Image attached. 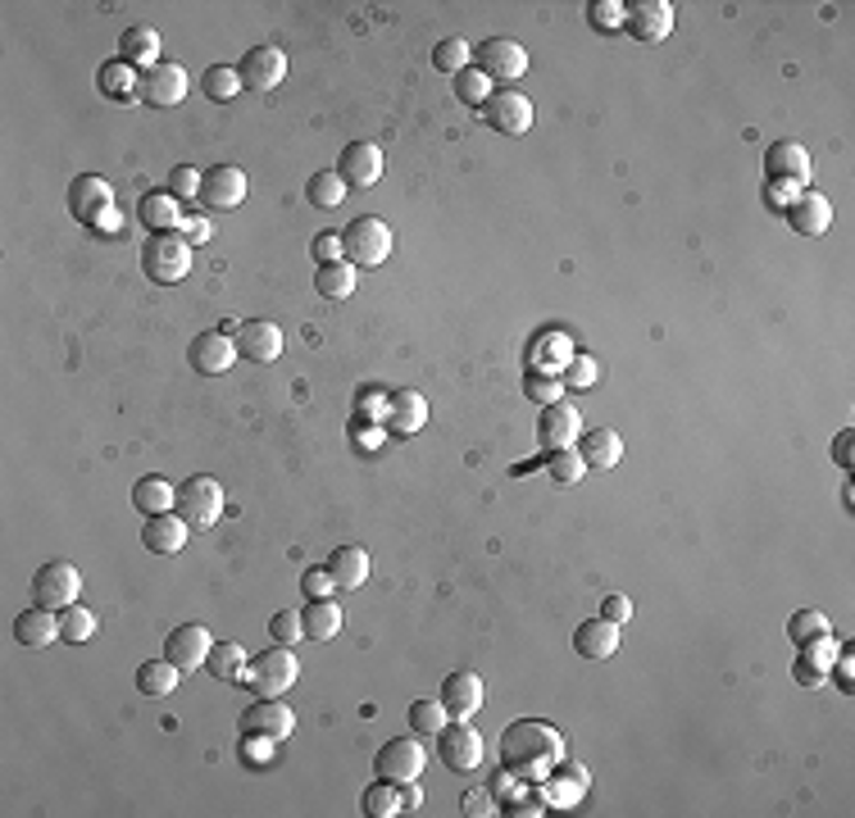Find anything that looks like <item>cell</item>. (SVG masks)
Instances as JSON below:
<instances>
[{"mask_svg": "<svg viewBox=\"0 0 855 818\" xmlns=\"http://www.w3.org/2000/svg\"><path fill=\"white\" fill-rule=\"evenodd\" d=\"M560 759H564V737H560V728H551L542 719H519L501 732V773L509 782L542 787L555 773Z\"/></svg>", "mask_w": 855, "mask_h": 818, "instance_id": "cell-1", "label": "cell"}, {"mask_svg": "<svg viewBox=\"0 0 855 818\" xmlns=\"http://www.w3.org/2000/svg\"><path fill=\"white\" fill-rule=\"evenodd\" d=\"M297 678H301V660L292 655V646H282V641L269 646V651H260V655H251V664H246V682H251V691L260 700L288 695L297 686Z\"/></svg>", "mask_w": 855, "mask_h": 818, "instance_id": "cell-2", "label": "cell"}, {"mask_svg": "<svg viewBox=\"0 0 855 818\" xmlns=\"http://www.w3.org/2000/svg\"><path fill=\"white\" fill-rule=\"evenodd\" d=\"M142 269L159 286L183 282L192 273V242L183 232H155V237H146V246H142Z\"/></svg>", "mask_w": 855, "mask_h": 818, "instance_id": "cell-3", "label": "cell"}, {"mask_svg": "<svg viewBox=\"0 0 855 818\" xmlns=\"http://www.w3.org/2000/svg\"><path fill=\"white\" fill-rule=\"evenodd\" d=\"M341 260L356 264V269H378L391 260V227L373 214L347 223V232H341Z\"/></svg>", "mask_w": 855, "mask_h": 818, "instance_id": "cell-4", "label": "cell"}, {"mask_svg": "<svg viewBox=\"0 0 855 818\" xmlns=\"http://www.w3.org/2000/svg\"><path fill=\"white\" fill-rule=\"evenodd\" d=\"M223 483L210 478V474H196L187 483H178V514L192 523V528H214V523L223 518Z\"/></svg>", "mask_w": 855, "mask_h": 818, "instance_id": "cell-5", "label": "cell"}, {"mask_svg": "<svg viewBox=\"0 0 855 818\" xmlns=\"http://www.w3.org/2000/svg\"><path fill=\"white\" fill-rule=\"evenodd\" d=\"M78 592H82V573H78L69 559H50V564H41L37 577H32V605L55 610V614H60L65 605H74Z\"/></svg>", "mask_w": 855, "mask_h": 818, "instance_id": "cell-6", "label": "cell"}, {"mask_svg": "<svg viewBox=\"0 0 855 818\" xmlns=\"http://www.w3.org/2000/svg\"><path fill=\"white\" fill-rule=\"evenodd\" d=\"M437 754L450 773H474L483 765V737L469 728V719H450L437 732Z\"/></svg>", "mask_w": 855, "mask_h": 818, "instance_id": "cell-7", "label": "cell"}, {"mask_svg": "<svg viewBox=\"0 0 855 818\" xmlns=\"http://www.w3.org/2000/svg\"><path fill=\"white\" fill-rule=\"evenodd\" d=\"M292 732H297V714H292L288 700H255V705L242 714V737L246 741L278 746V741H288Z\"/></svg>", "mask_w": 855, "mask_h": 818, "instance_id": "cell-8", "label": "cell"}, {"mask_svg": "<svg viewBox=\"0 0 855 818\" xmlns=\"http://www.w3.org/2000/svg\"><path fill=\"white\" fill-rule=\"evenodd\" d=\"M474 60H478V74H487L492 82H519L528 74V50L509 37H492L474 46Z\"/></svg>", "mask_w": 855, "mask_h": 818, "instance_id": "cell-9", "label": "cell"}, {"mask_svg": "<svg viewBox=\"0 0 855 818\" xmlns=\"http://www.w3.org/2000/svg\"><path fill=\"white\" fill-rule=\"evenodd\" d=\"M483 119L496 128V133H509V137H519L533 128V100L515 87H501L483 100Z\"/></svg>", "mask_w": 855, "mask_h": 818, "instance_id": "cell-10", "label": "cell"}, {"mask_svg": "<svg viewBox=\"0 0 855 818\" xmlns=\"http://www.w3.org/2000/svg\"><path fill=\"white\" fill-rule=\"evenodd\" d=\"M373 773L387 778V782H396V787L419 782V773H424V746H419L415 737L387 741V746L378 750V759H373Z\"/></svg>", "mask_w": 855, "mask_h": 818, "instance_id": "cell-11", "label": "cell"}, {"mask_svg": "<svg viewBox=\"0 0 855 818\" xmlns=\"http://www.w3.org/2000/svg\"><path fill=\"white\" fill-rule=\"evenodd\" d=\"M233 360H237V341L227 337L223 328L201 332V337H192V345H187V364H192V373H201V378L227 373V369H233Z\"/></svg>", "mask_w": 855, "mask_h": 818, "instance_id": "cell-12", "label": "cell"}, {"mask_svg": "<svg viewBox=\"0 0 855 818\" xmlns=\"http://www.w3.org/2000/svg\"><path fill=\"white\" fill-rule=\"evenodd\" d=\"M583 437V415L574 405H546L542 409V419H537V446L546 450V455H555V450H574V441Z\"/></svg>", "mask_w": 855, "mask_h": 818, "instance_id": "cell-13", "label": "cell"}, {"mask_svg": "<svg viewBox=\"0 0 855 818\" xmlns=\"http://www.w3.org/2000/svg\"><path fill=\"white\" fill-rule=\"evenodd\" d=\"M210 651H214V641H210V627H201V623H183V627L168 632V641H164V660H174L183 673L205 669Z\"/></svg>", "mask_w": 855, "mask_h": 818, "instance_id": "cell-14", "label": "cell"}, {"mask_svg": "<svg viewBox=\"0 0 855 818\" xmlns=\"http://www.w3.org/2000/svg\"><path fill=\"white\" fill-rule=\"evenodd\" d=\"M142 100L155 109H174L187 100V69L174 60H159L155 69L142 74Z\"/></svg>", "mask_w": 855, "mask_h": 818, "instance_id": "cell-15", "label": "cell"}, {"mask_svg": "<svg viewBox=\"0 0 855 818\" xmlns=\"http://www.w3.org/2000/svg\"><path fill=\"white\" fill-rule=\"evenodd\" d=\"M187 537H192V523H187L178 509L150 514V518L142 523V546H146L150 555H178V551L187 546Z\"/></svg>", "mask_w": 855, "mask_h": 818, "instance_id": "cell-16", "label": "cell"}, {"mask_svg": "<svg viewBox=\"0 0 855 818\" xmlns=\"http://www.w3.org/2000/svg\"><path fill=\"white\" fill-rule=\"evenodd\" d=\"M623 28H629L642 46H655L673 32V6L669 0H642V6H629L623 10Z\"/></svg>", "mask_w": 855, "mask_h": 818, "instance_id": "cell-17", "label": "cell"}, {"mask_svg": "<svg viewBox=\"0 0 855 818\" xmlns=\"http://www.w3.org/2000/svg\"><path fill=\"white\" fill-rule=\"evenodd\" d=\"M765 178L769 183H796L806 187L810 183V155L801 142H774L765 150Z\"/></svg>", "mask_w": 855, "mask_h": 818, "instance_id": "cell-18", "label": "cell"}, {"mask_svg": "<svg viewBox=\"0 0 855 818\" xmlns=\"http://www.w3.org/2000/svg\"><path fill=\"white\" fill-rule=\"evenodd\" d=\"M337 173H341V183L347 187L365 192V187H373L382 178V150L373 142H351L337 159Z\"/></svg>", "mask_w": 855, "mask_h": 818, "instance_id": "cell-19", "label": "cell"}, {"mask_svg": "<svg viewBox=\"0 0 855 818\" xmlns=\"http://www.w3.org/2000/svg\"><path fill=\"white\" fill-rule=\"evenodd\" d=\"M105 210H114V187L100 173H82V178L69 183V214L78 223H96Z\"/></svg>", "mask_w": 855, "mask_h": 818, "instance_id": "cell-20", "label": "cell"}, {"mask_svg": "<svg viewBox=\"0 0 855 818\" xmlns=\"http://www.w3.org/2000/svg\"><path fill=\"white\" fill-rule=\"evenodd\" d=\"M382 423H387V432H396V437H415V432L428 423V400H424L419 391H410V387L391 391V396H387V409H382Z\"/></svg>", "mask_w": 855, "mask_h": 818, "instance_id": "cell-21", "label": "cell"}, {"mask_svg": "<svg viewBox=\"0 0 855 818\" xmlns=\"http://www.w3.org/2000/svg\"><path fill=\"white\" fill-rule=\"evenodd\" d=\"M201 201L214 210H237L246 201V173L237 164H214L201 183Z\"/></svg>", "mask_w": 855, "mask_h": 818, "instance_id": "cell-22", "label": "cell"}, {"mask_svg": "<svg viewBox=\"0 0 855 818\" xmlns=\"http://www.w3.org/2000/svg\"><path fill=\"white\" fill-rule=\"evenodd\" d=\"M242 82L255 87V91H273L282 78H288V55H282L278 46H255L246 50V60L237 65Z\"/></svg>", "mask_w": 855, "mask_h": 818, "instance_id": "cell-23", "label": "cell"}, {"mask_svg": "<svg viewBox=\"0 0 855 818\" xmlns=\"http://www.w3.org/2000/svg\"><path fill=\"white\" fill-rule=\"evenodd\" d=\"M237 356H246L251 364H273L282 356V328L269 319H246L237 328Z\"/></svg>", "mask_w": 855, "mask_h": 818, "instance_id": "cell-24", "label": "cell"}, {"mask_svg": "<svg viewBox=\"0 0 855 818\" xmlns=\"http://www.w3.org/2000/svg\"><path fill=\"white\" fill-rule=\"evenodd\" d=\"M437 695H441V705H446L450 719H474V714L483 710V678L469 673V669H460V673H450V678L441 682Z\"/></svg>", "mask_w": 855, "mask_h": 818, "instance_id": "cell-25", "label": "cell"}, {"mask_svg": "<svg viewBox=\"0 0 855 818\" xmlns=\"http://www.w3.org/2000/svg\"><path fill=\"white\" fill-rule=\"evenodd\" d=\"M787 223L801 232V237H824V232L833 227V205H828V196L801 192V196L787 205Z\"/></svg>", "mask_w": 855, "mask_h": 818, "instance_id": "cell-26", "label": "cell"}, {"mask_svg": "<svg viewBox=\"0 0 855 818\" xmlns=\"http://www.w3.org/2000/svg\"><path fill=\"white\" fill-rule=\"evenodd\" d=\"M833 660H837L833 632H824V636H815V641H801V660H796V682H801V686H824L828 673H833Z\"/></svg>", "mask_w": 855, "mask_h": 818, "instance_id": "cell-27", "label": "cell"}, {"mask_svg": "<svg viewBox=\"0 0 855 818\" xmlns=\"http://www.w3.org/2000/svg\"><path fill=\"white\" fill-rule=\"evenodd\" d=\"M574 651H579L583 660H592V664L610 660V655L619 651V623H610V619H587V623H579V627H574Z\"/></svg>", "mask_w": 855, "mask_h": 818, "instance_id": "cell-28", "label": "cell"}, {"mask_svg": "<svg viewBox=\"0 0 855 818\" xmlns=\"http://www.w3.org/2000/svg\"><path fill=\"white\" fill-rule=\"evenodd\" d=\"M14 641H19V646H32V651L55 646V641H60V614L41 610V605L23 610V614L14 619Z\"/></svg>", "mask_w": 855, "mask_h": 818, "instance_id": "cell-29", "label": "cell"}, {"mask_svg": "<svg viewBox=\"0 0 855 818\" xmlns=\"http://www.w3.org/2000/svg\"><path fill=\"white\" fill-rule=\"evenodd\" d=\"M328 573L337 582V592H356L369 582V551L365 546H341L328 555Z\"/></svg>", "mask_w": 855, "mask_h": 818, "instance_id": "cell-30", "label": "cell"}, {"mask_svg": "<svg viewBox=\"0 0 855 818\" xmlns=\"http://www.w3.org/2000/svg\"><path fill=\"white\" fill-rule=\"evenodd\" d=\"M137 218L142 227H150V237L155 232H178L183 227V210H178V196L174 192H150L137 201Z\"/></svg>", "mask_w": 855, "mask_h": 818, "instance_id": "cell-31", "label": "cell"}, {"mask_svg": "<svg viewBox=\"0 0 855 818\" xmlns=\"http://www.w3.org/2000/svg\"><path fill=\"white\" fill-rule=\"evenodd\" d=\"M356 282H360V269L347 264V260H332V264H319L314 269V291L323 301H351L356 296Z\"/></svg>", "mask_w": 855, "mask_h": 818, "instance_id": "cell-32", "label": "cell"}, {"mask_svg": "<svg viewBox=\"0 0 855 818\" xmlns=\"http://www.w3.org/2000/svg\"><path fill=\"white\" fill-rule=\"evenodd\" d=\"M119 60L133 65V69H155V65H159V32L146 28V23L128 28V32L119 37Z\"/></svg>", "mask_w": 855, "mask_h": 818, "instance_id": "cell-33", "label": "cell"}, {"mask_svg": "<svg viewBox=\"0 0 855 818\" xmlns=\"http://www.w3.org/2000/svg\"><path fill=\"white\" fill-rule=\"evenodd\" d=\"M133 505H137V514H168L178 505V487L168 483V478H159V474H146V478H137V487H133Z\"/></svg>", "mask_w": 855, "mask_h": 818, "instance_id": "cell-34", "label": "cell"}, {"mask_svg": "<svg viewBox=\"0 0 855 818\" xmlns=\"http://www.w3.org/2000/svg\"><path fill=\"white\" fill-rule=\"evenodd\" d=\"M178 678H183V669H178L174 660H146V664H137V691H142L146 700L174 695V691H178Z\"/></svg>", "mask_w": 855, "mask_h": 818, "instance_id": "cell-35", "label": "cell"}, {"mask_svg": "<svg viewBox=\"0 0 855 818\" xmlns=\"http://www.w3.org/2000/svg\"><path fill=\"white\" fill-rule=\"evenodd\" d=\"M579 455H583L587 469H614V464L623 459V437H619L614 428H592V432L583 437Z\"/></svg>", "mask_w": 855, "mask_h": 818, "instance_id": "cell-36", "label": "cell"}, {"mask_svg": "<svg viewBox=\"0 0 855 818\" xmlns=\"http://www.w3.org/2000/svg\"><path fill=\"white\" fill-rule=\"evenodd\" d=\"M246 651L237 646V641H214V651H210V673L223 678V682H246Z\"/></svg>", "mask_w": 855, "mask_h": 818, "instance_id": "cell-37", "label": "cell"}, {"mask_svg": "<svg viewBox=\"0 0 855 818\" xmlns=\"http://www.w3.org/2000/svg\"><path fill=\"white\" fill-rule=\"evenodd\" d=\"M301 619H305V636H310V641H332V636L341 632V610H337L332 596H328V601H310V605L301 610Z\"/></svg>", "mask_w": 855, "mask_h": 818, "instance_id": "cell-38", "label": "cell"}, {"mask_svg": "<svg viewBox=\"0 0 855 818\" xmlns=\"http://www.w3.org/2000/svg\"><path fill=\"white\" fill-rule=\"evenodd\" d=\"M96 82H100V91H105V96H114V100H133V96L142 91V78H137V69H133V65H124V60L100 65Z\"/></svg>", "mask_w": 855, "mask_h": 818, "instance_id": "cell-39", "label": "cell"}, {"mask_svg": "<svg viewBox=\"0 0 855 818\" xmlns=\"http://www.w3.org/2000/svg\"><path fill=\"white\" fill-rule=\"evenodd\" d=\"M360 805H365V814H369V818H391V814H401V809H406V800H401V787H396V782H387V778H378L373 787H365Z\"/></svg>", "mask_w": 855, "mask_h": 818, "instance_id": "cell-40", "label": "cell"}, {"mask_svg": "<svg viewBox=\"0 0 855 818\" xmlns=\"http://www.w3.org/2000/svg\"><path fill=\"white\" fill-rule=\"evenodd\" d=\"M446 723H450V714H446V705H441V695L415 700V705H410V728H415V737H437Z\"/></svg>", "mask_w": 855, "mask_h": 818, "instance_id": "cell-41", "label": "cell"}, {"mask_svg": "<svg viewBox=\"0 0 855 818\" xmlns=\"http://www.w3.org/2000/svg\"><path fill=\"white\" fill-rule=\"evenodd\" d=\"M305 192H310V201H314L319 210H337L341 201H347V192H351V187L341 183V173H337V168H328V173H314Z\"/></svg>", "mask_w": 855, "mask_h": 818, "instance_id": "cell-42", "label": "cell"}, {"mask_svg": "<svg viewBox=\"0 0 855 818\" xmlns=\"http://www.w3.org/2000/svg\"><path fill=\"white\" fill-rule=\"evenodd\" d=\"M469 60H474V46H469L465 37H446V41L433 50V65H437L441 74H465Z\"/></svg>", "mask_w": 855, "mask_h": 818, "instance_id": "cell-43", "label": "cell"}, {"mask_svg": "<svg viewBox=\"0 0 855 818\" xmlns=\"http://www.w3.org/2000/svg\"><path fill=\"white\" fill-rule=\"evenodd\" d=\"M546 474H551V483H555V487H579V483H583V474H587V464H583V455H579V450H555V455H551V464H546Z\"/></svg>", "mask_w": 855, "mask_h": 818, "instance_id": "cell-44", "label": "cell"}, {"mask_svg": "<svg viewBox=\"0 0 855 818\" xmlns=\"http://www.w3.org/2000/svg\"><path fill=\"white\" fill-rule=\"evenodd\" d=\"M91 632H96V614L87 610V605H65L60 610V636L65 641H74V646H78V641H91Z\"/></svg>", "mask_w": 855, "mask_h": 818, "instance_id": "cell-45", "label": "cell"}, {"mask_svg": "<svg viewBox=\"0 0 855 818\" xmlns=\"http://www.w3.org/2000/svg\"><path fill=\"white\" fill-rule=\"evenodd\" d=\"M524 396L533 400V405H560L564 400V382H560V373H524Z\"/></svg>", "mask_w": 855, "mask_h": 818, "instance_id": "cell-46", "label": "cell"}, {"mask_svg": "<svg viewBox=\"0 0 855 818\" xmlns=\"http://www.w3.org/2000/svg\"><path fill=\"white\" fill-rule=\"evenodd\" d=\"M242 87H246V82H242V74H237L233 65H214V69H205V96H210V100H233Z\"/></svg>", "mask_w": 855, "mask_h": 818, "instance_id": "cell-47", "label": "cell"}, {"mask_svg": "<svg viewBox=\"0 0 855 818\" xmlns=\"http://www.w3.org/2000/svg\"><path fill=\"white\" fill-rule=\"evenodd\" d=\"M833 623H828V614H819V610H796L791 619H787V636L801 646V641H815V636H824Z\"/></svg>", "mask_w": 855, "mask_h": 818, "instance_id": "cell-48", "label": "cell"}, {"mask_svg": "<svg viewBox=\"0 0 855 818\" xmlns=\"http://www.w3.org/2000/svg\"><path fill=\"white\" fill-rule=\"evenodd\" d=\"M596 373H601V369H596V360L579 350V356H569V360H564L560 382H564V387H574V391H587V387H596Z\"/></svg>", "mask_w": 855, "mask_h": 818, "instance_id": "cell-49", "label": "cell"}, {"mask_svg": "<svg viewBox=\"0 0 855 818\" xmlns=\"http://www.w3.org/2000/svg\"><path fill=\"white\" fill-rule=\"evenodd\" d=\"M455 96H460L465 105H483L492 96V78L478 74V69H465V74H455Z\"/></svg>", "mask_w": 855, "mask_h": 818, "instance_id": "cell-50", "label": "cell"}, {"mask_svg": "<svg viewBox=\"0 0 855 818\" xmlns=\"http://www.w3.org/2000/svg\"><path fill=\"white\" fill-rule=\"evenodd\" d=\"M269 632H273V641H282V646L301 641V636H305V619H301V610H278V614L269 619Z\"/></svg>", "mask_w": 855, "mask_h": 818, "instance_id": "cell-51", "label": "cell"}, {"mask_svg": "<svg viewBox=\"0 0 855 818\" xmlns=\"http://www.w3.org/2000/svg\"><path fill=\"white\" fill-rule=\"evenodd\" d=\"M201 183H205V173L192 168V164H183V168L168 173V192H174L178 201H201Z\"/></svg>", "mask_w": 855, "mask_h": 818, "instance_id": "cell-52", "label": "cell"}, {"mask_svg": "<svg viewBox=\"0 0 855 818\" xmlns=\"http://www.w3.org/2000/svg\"><path fill=\"white\" fill-rule=\"evenodd\" d=\"M301 592H305L310 601H328V596L337 592V582H332L328 568H305V573H301Z\"/></svg>", "mask_w": 855, "mask_h": 818, "instance_id": "cell-53", "label": "cell"}, {"mask_svg": "<svg viewBox=\"0 0 855 818\" xmlns=\"http://www.w3.org/2000/svg\"><path fill=\"white\" fill-rule=\"evenodd\" d=\"M460 809H465L469 818H487V814H496V800H492V791H478V787H474V791L460 796Z\"/></svg>", "mask_w": 855, "mask_h": 818, "instance_id": "cell-54", "label": "cell"}, {"mask_svg": "<svg viewBox=\"0 0 855 818\" xmlns=\"http://www.w3.org/2000/svg\"><path fill=\"white\" fill-rule=\"evenodd\" d=\"M601 619H610V623H619V627H623V623L633 619V601H629V596H619V592H610V596H605V605H601Z\"/></svg>", "mask_w": 855, "mask_h": 818, "instance_id": "cell-55", "label": "cell"}, {"mask_svg": "<svg viewBox=\"0 0 855 818\" xmlns=\"http://www.w3.org/2000/svg\"><path fill=\"white\" fill-rule=\"evenodd\" d=\"M314 260L319 264H332V260H341V232H323V237H314Z\"/></svg>", "mask_w": 855, "mask_h": 818, "instance_id": "cell-56", "label": "cell"}, {"mask_svg": "<svg viewBox=\"0 0 855 818\" xmlns=\"http://www.w3.org/2000/svg\"><path fill=\"white\" fill-rule=\"evenodd\" d=\"M833 673H837V686H842V691H855V660H851V646H846V651H837Z\"/></svg>", "mask_w": 855, "mask_h": 818, "instance_id": "cell-57", "label": "cell"}, {"mask_svg": "<svg viewBox=\"0 0 855 818\" xmlns=\"http://www.w3.org/2000/svg\"><path fill=\"white\" fill-rule=\"evenodd\" d=\"M178 232H183L187 242H210V237H214V227H210V218H183V227H178Z\"/></svg>", "mask_w": 855, "mask_h": 818, "instance_id": "cell-58", "label": "cell"}, {"mask_svg": "<svg viewBox=\"0 0 855 818\" xmlns=\"http://www.w3.org/2000/svg\"><path fill=\"white\" fill-rule=\"evenodd\" d=\"M851 446H855V432L846 428V432H837V441H833V455H837V464H842V469H851Z\"/></svg>", "mask_w": 855, "mask_h": 818, "instance_id": "cell-59", "label": "cell"}, {"mask_svg": "<svg viewBox=\"0 0 855 818\" xmlns=\"http://www.w3.org/2000/svg\"><path fill=\"white\" fill-rule=\"evenodd\" d=\"M401 800H406V809H419V805H424V791H419L415 782H406V787H401Z\"/></svg>", "mask_w": 855, "mask_h": 818, "instance_id": "cell-60", "label": "cell"}]
</instances>
